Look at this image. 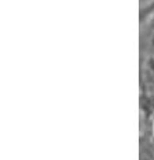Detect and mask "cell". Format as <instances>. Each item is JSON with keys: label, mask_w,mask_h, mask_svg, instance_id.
I'll return each instance as SVG.
<instances>
[{"label": "cell", "mask_w": 154, "mask_h": 160, "mask_svg": "<svg viewBox=\"0 0 154 160\" xmlns=\"http://www.w3.org/2000/svg\"><path fill=\"white\" fill-rule=\"evenodd\" d=\"M153 134H154V127H153Z\"/></svg>", "instance_id": "obj_1"}]
</instances>
